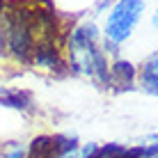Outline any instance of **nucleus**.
<instances>
[{
	"label": "nucleus",
	"instance_id": "nucleus-1",
	"mask_svg": "<svg viewBox=\"0 0 158 158\" xmlns=\"http://www.w3.org/2000/svg\"><path fill=\"white\" fill-rule=\"evenodd\" d=\"M96 28L92 23L80 25L78 30L69 39V48H71V67L73 71H83L99 83H110V73H108V64L103 53L96 48Z\"/></svg>",
	"mask_w": 158,
	"mask_h": 158
},
{
	"label": "nucleus",
	"instance_id": "nucleus-4",
	"mask_svg": "<svg viewBox=\"0 0 158 158\" xmlns=\"http://www.w3.org/2000/svg\"><path fill=\"white\" fill-rule=\"evenodd\" d=\"M32 57L35 62L44 69H62V57H60V51L55 48V44L51 39H44L41 44H37V48L32 51Z\"/></svg>",
	"mask_w": 158,
	"mask_h": 158
},
{
	"label": "nucleus",
	"instance_id": "nucleus-3",
	"mask_svg": "<svg viewBox=\"0 0 158 158\" xmlns=\"http://www.w3.org/2000/svg\"><path fill=\"white\" fill-rule=\"evenodd\" d=\"M7 44L14 57L28 60L35 51L32 46V30H35V14L28 9H16L7 16Z\"/></svg>",
	"mask_w": 158,
	"mask_h": 158
},
{
	"label": "nucleus",
	"instance_id": "nucleus-11",
	"mask_svg": "<svg viewBox=\"0 0 158 158\" xmlns=\"http://www.w3.org/2000/svg\"><path fill=\"white\" fill-rule=\"evenodd\" d=\"M154 25L158 28V9H156V14H154Z\"/></svg>",
	"mask_w": 158,
	"mask_h": 158
},
{
	"label": "nucleus",
	"instance_id": "nucleus-5",
	"mask_svg": "<svg viewBox=\"0 0 158 158\" xmlns=\"http://www.w3.org/2000/svg\"><path fill=\"white\" fill-rule=\"evenodd\" d=\"M140 83L147 92L158 94V51L151 57H147V62L142 64V73H140Z\"/></svg>",
	"mask_w": 158,
	"mask_h": 158
},
{
	"label": "nucleus",
	"instance_id": "nucleus-2",
	"mask_svg": "<svg viewBox=\"0 0 158 158\" xmlns=\"http://www.w3.org/2000/svg\"><path fill=\"white\" fill-rule=\"evenodd\" d=\"M144 12V0H119L112 7L110 16L106 23V41L117 46V44L126 41L133 32L135 23Z\"/></svg>",
	"mask_w": 158,
	"mask_h": 158
},
{
	"label": "nucleus",
	"instance_id": "nucleus-13",
	"mask_svg": "<svg viewBox=\"0 0 158 158\" xmlns=\"http://www.w3.org/2000/svg\"><path fill=\"white\" fill-rule=\"evenodd\" d=\"M151 158H158V154H156V156H151Z\"/></svg>",
	"mask_w": 158,
	"mask_h": 158
},
{
	"label": "nucleus",
	"instance_id": "nucleus-10",
	"mask_svg": "<svg viewBox=\"0 0 158 158\" xmlns=\"http://www.w3.org/2000/svg\"><path fill=\"white\" fill-rule=\"evenodd\" d=\"M5 44H7V30H5L2 21H0V53L5 51Z\"/></svg>",
	"mask_w": 158,
	"mask_h": 158
},
{
	"label": "nucleus",
	"instance_id": "nucleus-8",
	"mask_svg": "<svg viewBox=\"0 0 158 158\" xmlns=\"http://www.w3.org/2000/svg\"><path fill=\"white\" fill-rule=\"evenodd\" d=\"M0 103L9 108H28L30 106V96L28 94H19V92H0Z\"/></svg>",
	"mask_w": 158,
	"mask_h": 158
},
{
	"label": "nucleus",
	"instance_id": "nucleus-12",
	"mask_svg": "<svg viewBox=\"0 0 158 158\" xmlns=\"http://www.w3.org/2000/svg\"><path fill=\"white\" fill-rule=\"evenodd\" d=\"M60 158H76L73 154H67V156H60Z\"/></svg>",
	"mask_w": 158,
	"mask_h": 158
},
{
	"label": "nucleus",
	"instance_id": "nucleus-6",
	"mask_svg": "<svg viewBox=\"0 0 158 158\" xmlns=\"http://www.w3.org/2000/svg\"><path fill=\"white\" fill-rule=\"evenodd\" d=\"M133 78H135V69H133V64H131V62H126V60H119V62L112 64V76H110V80H115L122 89H124V87H126V89H131Z\"/></svg>",
	"mask_w": 158,
	"mask_h": 158
},
{
	"label": "nucleus",
	"instance_id": "nucleus-9",
	"mask_svg": "<svg viewBox=\"0 0 158 158\" xmlns=\"http://www.w3.org/2000/svg\"><path fill=\"white\" fill-rule=\"evenodd\" d=\"M23 156H25V151L16 144V147H9V151H7L5 156H0V158H23Z\"/></svg>",
	"mask_w": 158,
	"mask_h": 158
},
{
	"label": "nucleus",
	"instance_id": "nucleus-7",
	"mask_svg": "<svg viewBox=\"0 0 158 158\" xmlns=\"http://www.w3.org/2000/svg\"><path fill=\"white\" fill-rule=\"evenodd\" d=\"M30 154H32V158H46V156L55 154V149H53V138H48V135H41V138L32 140Z\"/></svg>",
	"mask_w": 158,
	"mask_h": 158
}]
</instances>
